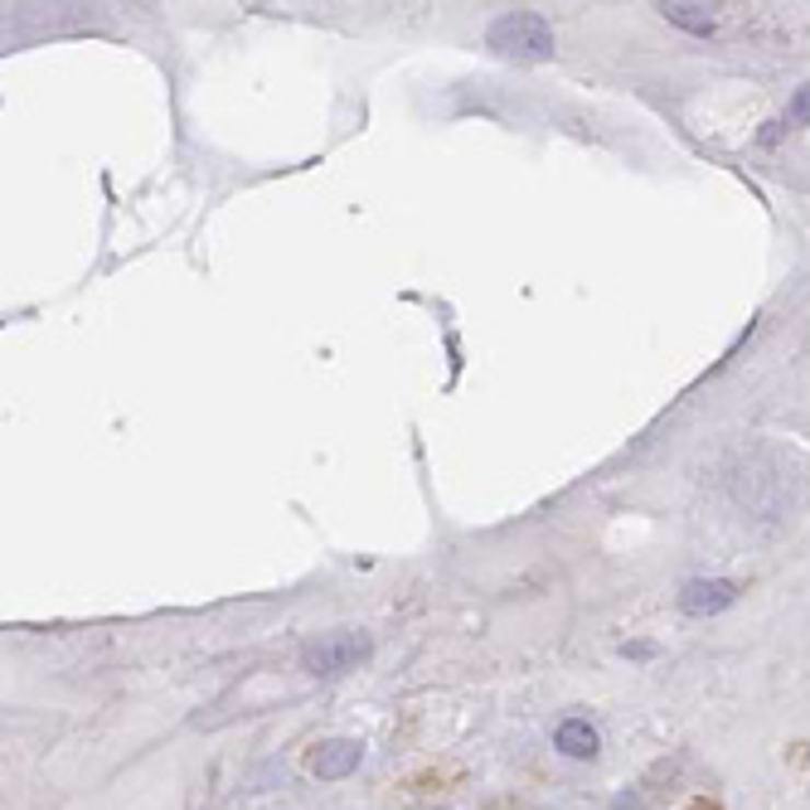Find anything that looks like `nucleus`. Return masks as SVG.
<instances>
[{"instance_id":"5","label":"nucleus","mask_w":810,"mask_h":810,"mask_svg":"<svg viewBox=\"0 0 810 810\" xmlns=\"http://www.w3.org/2000/svg\"><path fill=\"white\" fill-rule=\"evenodd\" d=\"M554 748L564 752V757H572V762H592L602 752V738H598V728H592L588 718H564V724L554 728Z\"/></svg>"},{"instance_id":"8","label":"nucleus","mask_w":810,"mask_h":810,"mask_svg":"<svg viewBox=\"0 0 810 810\" xmlns=\"http://www.w3.org/2000/svg\"><path fill=\"white\" fill-rule=\"evenodd\" d=\"M694 810H718L714 801H694Z\"/></svg>"},{"instance_id":"3","label":"nucleus","mask_w":810,"mask_h":810,"mask_svg":"<svg viewBox=\"0 0 810 810\" xmlns=\"http://www.w3.org/2000/svg\"><path fill=\"white\" fill-rule=\"evenodd\" d=\"M738 598H742V588L733 578H694V582H684V592H680V612L718 616V612H728Z\"/></svg>"},{"instance_id":"7","label":"nucleus","mask_w":810,"mask_h":810,"mask_svg":"<svg viewBox=\"0 0 810 810\" xmlns=\"http://www.w3.org/2000/svg\"><path fill=\"white\" fill-rule=\"evenodd\" d=\"M786 127H810V83L796 88V97L786 103Z\"/></svg>"},{"instance_id":"4","label":"nucleus","mask_w":810,"mask_h":810,"mask_svg":"<svg viewBox=\"0 0 810 810\" xmlns=\"http://www.w3.org/2000/svg\"><path fill=\"white\" fill-rule=\"evenodd\" d=\"M359 762H364V742H355V738H331L311 752V772L321 782H345L350 772H359Z\"/></svg>"},{"instance_id":"2","label":"nucleus","mask_w":810,"mask_h":810,"mask_svg":"<svg viewBox=\"0 0 810 810\" xmlns=\"http://www.w3.org/2000/svg\"><path fill=\"white\" fill-rule=\"evenodd\" d=\"M369 650H374V640L364 632H325L301 646V670L316 680H335V674L355 670L359 660H369Z\"/></svg>"},{"instance_id":"1","label":"nucleus","mask_w":810,"mask_h":810,"mask_svg":"<svg viewBox=\"0 0 810 810\" xmlns=\"http://www.w3.org/2000/svg\"><path fill=\"white\" fill-rule=\"evenodd\" d=\"M486 44L500 59H514V63H548L558 54L554 25L544 15H534V10H510V15L490 20Z\"/></svg>"},{"instance_id":"6","label":"nucleus","mask_w":810,"mask_h":810,"mask_svg":"<svg viewBox=\"0 0 810 810\" xmlns=\"http://www.w3.org/2000/svg\"><path fill=\"white\" fill-rule=\"evenodd\" d=\"M660 15L670 20V25L690 30V35H714L718 30V15L708 5H694V0H670V5H660Z\"/></svg>"}]
</instances>
